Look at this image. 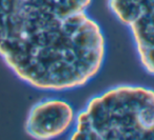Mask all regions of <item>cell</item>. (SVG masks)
Instances as JSON below:
<instances>
[{
    "label": "cell",
    "mask_w": 154,
    "mask_h": 140,
    "mask_svg": "<svg viewBox=\"0 0 154 140\" xmlns=\"http://www.w3.org/2000/svg\"><path fill=\"white\" fill-rule=\"evenodd\" d=\"M92 0H0V58L41 91L78 89L97 76L106 38Z\"/></svg>",
    "instance_id": "obj_1"
},
{
    "label": "cell",
    "mask_w": 154,
    "mask_h": 140,
    "mask_svg": "<svg viewBox=\"0 0 154 140\" xmlns=\"http://www.w3.org/2000/svg\"><path fill=\"white\" fill-rule=\"evenodd\" d=\"M72 140H154V90L119 84L92 97L76 114Z\"/></svg>",
    "instance_id": "obj_2"
},
{
    "label": "cell",
    "mask_w": 154,
    "mask_h": 140,
    "mask_svg": "<svg viewBox=\"0 0 154 140\" xmlns=\"http://www.w3.org/2000/svg\"><path fill=\"white\" fill-rule=\"evenodd\" d=\"M108 5L130 31L143 68L154 76V0H108Z\"/></svg>",
    "instance_id": "obj_3"
},
{
    "label": "cell",
    "mask_w": 154,
    "mask_h": 140,
    "mask_svg": "<svg viewBox=\"0 0 154 140\" xmlns=\"http://www.w3.org/2000/svg\"><path fill=\"white\" fill-rule=\"evenodd\" d=\"M76 118L74 108L60 98H47L31 108L24 129L37 140L55 139L73 129Z\"/></svg>",
    "instance_id": "obj_4"
}]
</instances>
